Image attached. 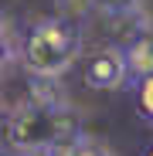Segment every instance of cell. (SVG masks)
Here are the masks:
<instances>
[{
  "instance_id": "6da1fadb",
  "label": "cell",
  "mask_w": 153,
  "mask_h": 156,
  "mask_svg": "<svg viewBox=\"0 0 153 156\" xmlns=\"http://www.w3.org/2000/svg\"><path fill=\"white\" fill-rule=\"evenodd\" d=\"M78 136L82 126L71 105L41 85L7 115V149L17 156H58Z\"/></svg>"
},
{
  "instance_id": "7a4b0ae2",
  "label": "cell",
  "mask_w": 153,
  "mask_h": 156,
  "mask_svg": "<svg viewBox=\"0 0 153 156\" xmlns=\"http://www.w3.org/2000/svg\"><path fill=\"white\" fill-rule=\"evenodd\" d=\"M82 55V27L78 20H68L61 14L34 20L27 34L20 37V61L34 78L55 82L61 78Z\"/></svg>"
},
{
  "instance_id": "9c48e42d",
  "label": "cell",
  "mask_w": 153,
  "mask_h": 156,
  "mask_svg": "<svg viewBox=\"0 0 153 156\" xmlns=\"http://www.w3.org/2000/svg\"><path fill=\"white\" fill-rule=\"evenodd\" d=\"M143 156H153V146H150V149H146V153H143Z\"/></svg>"
},
{
  "instance_id": "8992f818",
  "label": "cell",
  "mask_w": 153,
  "mask_h": 156,
  "mask_svg": "<svg viewBox=\"0 0 153 156\" xmlns=\"http://www.w3.org/2000/svg\"><path fill=\"white\" fill-rule=\"evenodd\" d=\"M58 156H116L106 143H102V139H92V136H78V139H75V143H68Z\"/></svg>"
},
{
  "instance_id": "277c9868",
  "label": "cell",
  "mask_w": 153,
  "mask_h": 156,
  "mask_svg": "<svg viewBox=\"0 0 153 156\" xmlns=\"http://www.w3.org/2000/svg\"><path fill=\"white\" fill-rule=\"evenodd\" d=\"M126 61H129L133 82L153 78V27H150L146 34H140L133 44H126Z\"/></svg>"
},
{
  "instance_id": "3957f363",
  "label": "cell",
  "mask_w": 153,
  "mask_h": 156,
  "mask_svg": "<svg viewBox=\"0 0 153 156\" xmlns=\"http://www.w3.org/2000/svg\"><path fill=\"white\" fill-rule=\"evenodd\" d=\"M82 82L95 92H116L122 85H129L133 75H129V61H126V48L102 44L89 51V58L82 61Z\"/></svg>"
},
{
  "instance_id": "52a82bcc",
  "label": "cell",
  "mask_w": 153,
  "mask_h": 156,
  "mask_svg": "<svg viewBox=\"0 0 153 156\" xmlns=\"http://www.w3.org/2000/svg\"><path fill=\"white\" fill-rule=\"evenodd\" d=\"M136 109L143 119L153 122V78H143V82H136Z\"/></svg>"
},
{
  "instance_id": "ba28073f",
  "label": "cell",
  "mask_w": 153,
  "mask_h": 156,
  "mask_svg": "<svg viewBox=\"0 0 153 156\" xmlns=\"http://www.w3.org/2000/svg\"><path fill=\"white\" fill-rule=\"evenodd\" d=\"M14 58V41H10V31L4 27V20H0V68Z\"/></svg>"
},
{
  "instance_id": "5b68a950",
  "label": "cell",
  "mask_w": 153,
  "mask_h": 156,
  "mask_svg": "<svg viewBox=\"0 0 153 156\" xmlns=\"http://www.w3.org/2000/svg\"><path fill=\"white\" fill-rule=\"evenodd\" d=\"M92 10H99L109 20H119V17L143 14V0H92Z\"/></svg>"
},
{
  "instance_id": "30bf717a",
  "label": "cell",
  "mask_w": 153,
  "mask_h": 156,
  "mask_svg": "<svg viewBox=\"0 0 153 156\" xmlns=\"http://www.w3.org/2000/svg\"><path fill=\"white\" fill-rule=\"evenodd\" d=\"M14 156H17V153H14Z\"/></svg>"
}]
</instances>
